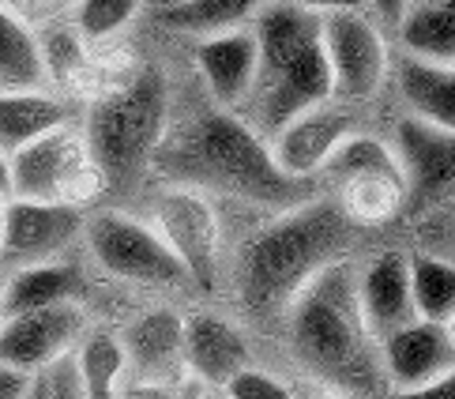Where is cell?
<instances>
[{
  "instance_id": "obj_1",
  "label": "cell",
  "mask_w": 455,
  "mask_h": 399,
  "mask_svg": "<svg viewBox=\"0 0 455 399\" xmlns=\"http://www.w3.org/2000/svg\"><path fill=\"white\" fill-rule=\"evenodd\" d=\"M151 173L162 185L196 188L264 211H290L320 193V185L294 181L275 166L267 140L252 124L219 106H204L185 121H170Z\"/></svg>"
},
{
  "instance_id": "obj_2",
  "label": "cell",
  "mask_w": 455,
  "mask_h": 399,
  "mask_svg": "<svg viewBox=\"0 0 455 399\" xmlns=\"http://www.w3.org/2000/svg\"><path fill=\"white\" fill-rule=\"evenodd\" d=\"M350 245L354 227L331 196L316 193L313 200L279 211L237 249L234 283L245 316L256 324L283 321L308 283L347 260Z\"/></svg>"
},
{
  "instance_id": "obj_3",
  "label": "cell",
  "mask_w": 455,
  "mask_h": 399,
  "mask_svg": "<svg viewBox=\"0 0 455 399\" xmlns=\"http://www.w3.org/2000/svg\"><path fill=\"white\" fill-rule=\"evenodd\" d=\"M283 324L290 355L308 377L320 380L323 392L347 399L387 395L380 343L365 324L362 301H357V267L350 257L308 283L283 316Z\"/></svg>"
},
{
  "instance_id": "obj_4",
  "label": "cell",
  "mask_w": 455,
  "mask_h": 399,
  "mask_svg": "<svg viewBox=\"0 0 455 399\" xmlns=\"http://www.w3.org/2000/svg\"><path fill=\"white\" fill-rule=\"evenodd\" d=\"M252 35L259 45V72L241 117L271 143V136L298 114L331 102L335 84L320 42V15L264 0L252 20Z\"/></svg>"
},
{
  "instance_id": "obj_5",
  "label": "cell",
  "mask_w": 455,
  "mask_h": 399,
  "mask_svg": "<svg viewBox=\"0 0 455 399\" xmlns=\"http://www.w3.org/2000/svg\"><path fill=\"white\" fill-rule=\"evenodd\" d=\"M170 121V84L166 72L155 65L136 68L117 91L91 102L84 136L109 188H128L151 173Z\"/></svg>"
},
{
  "instance_id": "obj_6",
  "label": "cell",
  "mask_w": 455,
  "mask_h": 399,
  "mask_svg": "<svg viewBox=\"0 0 455 399\" xmlns=\"http://www.w3.org/2000/svg\"><path fill=\"white\" fill-rule=\"evenodd\" d=\"M109 193L106 173L94 163L84 129H64L27 143L23 151L8 158V196L12 200H42V203H68L91 207Z\"/></svg>"
},
{
  "instance_id": "obj_7",
  "label": "cell",
  "mask_w": 455,
  "mask_h": 399,
  "mask_svg": "<svg viewBox=\"0 0 455 399\" xmlns=\"http://www.w3.org/2000/svg\"><path fill=\"white\" fill-rule=\"evenodd\" d=\"M84 245L91 260L99 264L109 279L132 283V286H155V291H177L188 286L181 260L162 242V234L148 219L128 211H94L87 215Z\"/></svg>"
},
{
  "instance_id": "obj_8",
  "label": "cell",
  "mask_w": 455,
  "mask_h": 399,
  "mask_svg": "<svg viewBox=\"0 0 455 399\" xmlns=\"http://www.w3.org/2000/svg\"><path fill=\"white\" fill-rule=\"evenodd\" d=\"M320 42L331 68L335 102L357 109L392 84V45L365 8L320 15Z\"/></svg>"
},
{
  "instance_id": "obj_9",
  "label": "cell",
  "mask_w": 455,
  "mask_h": 399,
  "mask_svg": "<svg viewBox=\"0 0 455 399\" xmlns=\"http://www.w3.org/2000/svg\"><path fill=\"white\" fill-rule=\"evenodd\" d=\"M151 227L181 260L188 286L211 294L222 279V215L211 196L181 185H158L151 200Z\"/></svg>"
},
{
  "instance_id": "obj_10",
  "label": "cell",
  "mask_w": 455,
  "mask_h": 399,
  "mask_svg": "<svg viewBox=\"0 0 455 399\" xmlns=\"http://www.w3.org/2000/svg\"><path fill=\"white\" fill-rule=\"evenodd\" d=\"M84 227H87V211H79V207L8 196L0 271L64 260V252L76 242H84Z\"/></svg>"
},
{
  "instance_id": "obj_11",
  "label": "cell",
  "mask_w": 455,
  "mask_h": 399,
  "mask_svg": "<svg viewBox=\"0 0 455 399\" xmlns=\"http://www.w3.org/2000/svg\"><path fill=\"white\" fill-rule=\"evenodd\" d=\"M362 129V117H357L354 106L343 102H323L298 114L294 121L271 136V158L286 178L294 181H308L320 185V173L328 170L331 155L343 148V140Z\"/></svg>"
},
{
  "instance_id": "obj_12",
  "label": "cell",
  "mask_w": 455,
  "mask_h": 399,
  "mask_svg": "<svg viewBox=\"0 0 455 399\" xmlns=\"http://www.w3.org/2000/svg\"><path fill=\"white\" fill-rule=\"evenodd\" d=\"M87 331V313L79 301L4 316L0 321V365H12V370L35 377L57 358L72 355Z\"/></svg>"
},
{
  "instance_id": "obj_13",
  "label": "cell",
  "mask_w": 455,
  "mask_h": 399,
  "mask_svg": "<svg viewBox=\"0 0 455 399\" xmlns=\"http://www.w3.org/2000/svg\"><path fill=\"white\" fill-rule=\"evenodd\" d=\"M249 365H256L252 343L237 321L215 309H200L185 316V370L196 385L226 388Z\"/></svg>"
},
{
  "instance_id": "obj_14",
  "label": "cell",
  "mask_w": 455,
  "mask_h": 399,
  "mask_svg": "<svg viewBox=\"0 0 455 399\" xmlns=\"http://www.w3.org/2000/svg\"><path fill=\"white\" fill-rule=\"evenodd\" d=\"M192 65H196V76L207 91V102L219 109H230V114H241L259 72V45L252 27L200 38L192 45Z\"/></svg>"
},
{
  "instance_id": "obj_15",
  "label": "cell",
  "mask_w": 455,
  "mask_h": 399,
  "mask_svg": "<svg viewBox=\"0 0 455 399\" xmlns=\"http://www.w3.org/2000/svg\"><path fill=\"white\" fill-rule=\"evenodd\" d=\"M392 148L411 200L426 203L455 193V132H444L418 117H399Z\"/></svg>"
},
{
  "instance_id": "obj_16",
  "label": "cell",
  "mask_w": 455,
  "mask_h": 399,
  "mask_svg": "<svg viewBox=\"0 0 455 399\" xmlns=\"http://www.w3.org/2000/svg\"><path fill=\"white\" fill-rule=\"evenodd\" d=\"M380 370L387 392L418 388L455 370V339L448 324L411 321L380 339Z\"/></svg>"
},
{
  "instance_id": "obj_17",
  "label": "cell",
  "mask_w": 455,
  "mask_h": 399,
  "mask_svg": "<svg viewBox=\"0 0 455 399\" xmlns=\"http://www.w3.org/2000/svg\"><path fill=\"white\" fill-rule=\"evenodd\" d=\"M128 377L140 380H185V316L170 306H155L132 316L121 331Z\"/></svg>"
},
{
  "instance_id": "obj_18",
  "label": "cell",
  "mask_w": 455,
  "mask_h": 399,
  "mask_svg": "<svg viewBox=\"0 0 455 399\" xmlns=\"http://www.w3.org/2000/svg\"><path fill=\"white\" fill-rule=\"evenodd\" d=\"M357 301H362L365 324L377 335V343L418 321L411 291V252L387 249L377 252L365 267H357Z\"/></svg>"
},
{
  "instance_id": "obj_19",
  "label": "cell",
  "mask_w": 455,
  "mask_h": 399,
  "mask_svg": "<svg viewBox=\"0 0 455 399\" xmlns=\"http://www.w3.org/2000/svg\"><path fill=\"white\" fill-rule=\"evenodd\" d=\"M392 87L406 117L455 132V65H436V60L399 53L392 60Z\"/></svg>"
},
{
  "instance_id": "obj_20",
  "label": "cell",
  "mask_w": 455,
  "mask_h": 399,
  "mask_svg": "<svg viewBox=\"0 0 455 399\" xmlns=\"http://www.w3.org/2000/svg\"><path fill=\"white\" fill-rule=\"evenodd\" d=\"M64 124H72V106L57 91H0V155L12 158Z\"/></svg>"
},
{
  "instance_id": "obj_21",
  "label": "cell",
  "mask_w": 455,
  "mask_h": 399,
  "mask_svg": "<svg viewBox=\"0 0 455 399\" xmlns=\"http://www.w3.org/2000/svg\"><path fill=\"white\" fill-rule=\"evenodd\" d=\"M79 294H84V275H79V267H72L68 260L4 271V316L79 301Z\"/></svg>"
},
{
  "instance_id": "obj_22",
  "label": "cell",
  "mask_w": 455,
  "mask_h": 399,
  "mask_svg": "<svg viewBox=\"0 0 455 399\" xmlns=\"http://www.w3.org/2000/svg\"><path fill=\"white\" fill-rule=\"evenodd\" d=\"M395 38L406 57L455 65V0H411Z\"/></svg>"
},
{
  "instance_id": "obj_23",
  "label": "cell",
  "mask_w": 455,
  "mask_h": 399,
  "mask_svg": "<svg viewBox=\"0 0 455 399\" xmlns=\"http://www.w3.org/2000/svg\"><path fill=\"white\" fill-rule=\"evenodd\" d=\"M45 87H50V76H45L38 27H30L23 15L0 4V91H45Z\"/></svg>"
},
{
  "instance_id": "obj_24",
  "label": "cell",
  "mask_w": 455,
  "mask_h": 399,
  "mask_svg": "<svg viewBox=\"0 0 455 399\" xmlns=\"http://www.w3.org/2000/svg\"><path fill=\"white\" fill-rule=\"evenodd\" d=\"M354 178H395V181H403L392 140L380 136V132H369V129H357L354 136H347L343 148L331 155L328 170L320 173V185L335 188V185L354 181Z\"/></svg>"
},
{
  "instance_id": "obj_25",
  "label": "cell",
  "mask_w": 455,
  "mask_h": 399,
  "mask_svg": "<svg viewBox=\"0 0 455 399\" xmlns=\"http://www.w3.org/2000/svg\"><path fill=\"white\" fill-rule=\"evenodd\" d=\"M264 8V0H192V4L155 15L158 27L185 35L192 42L200 38H215V35H230V30H245L252 27L256 12Z\"/></svg>"
},
{
  "instance_id": "obj_26",
  "label": "cell",
  "mask_w": 455,
  "mask_h": 399,
  "mask_svg": "<svg viewBox=\"0 0 455 399\" xmlns=\"http://www.w3.org/2000/svg\"><path fill=\"white\" fill-rule=\"evenodd\" d=\"M350 227H380L392 222L406 203V185L395 178H354L328 193Z\"/></svg>"
},
{
  "instance_id": "obj_27",
  "label": "cell",
  "mask_w": 455,
  "mask_h": 399,
  "mask_svg": "<svg viewBox=\"0 0 455 399\" xmlns=\"http://www.w3.org/2000/svg\"><path fill=\"white\" fill-rule=\"evenodd\" d=\"M76 362L84 373L87 399H117L128 377V358L121 347V335L109 328H91L84 343L76 347Z\"/></svg>"
},
{
  "instance_id": "obj_28",
  "label": "cell",
  "mask_w": 455,
  "mask_h": 399,
  "mask_svg": "<svg viewBox=\"0 0 455 399\" xmlns=\"http://www.w3.org/2000/svg\"><path fill=\"white\" fill-rule=\"evenodd\" d=\"M411 291L418 321H455V260L433 257V252H411Z\"/></svg>"
},
{
  "instance_id": "obj_29",
  "label": "cell",
  "mask_w": 455,
  "mask_h": 399,
  "mask_svg": "<svg viewBox=\"0 0 455 399\" xmlns=\"http://www.w3.org/2000/svg\"><path fill=\"white\" fill-rule=\"evenodd\" d=\"M38 45H42V60H45V76L50 87H76V79L84 76L87 60H91V45L84 35L72 27V20H53L38 27Z\"/></svg>"
},
{
  "instance_id": "obj_30",
  "label": "cell",
  "mask_w": 455,
  "mask_h": 399,
  "mask_svg": "<svg viewBox=\"0 0 455 399\" xmlns=\"http://www.w3.org/2000/svg\"><path fill=\"white\" fill-rule=\"evenodd\" d=\"M143 12V0H72L68 20L87 45H113Z\"/></svg>"
},
{
  "instance_id": "obj_31",
  "label": "cell",
  "mask_w": 455,
  "mask_h": 399,
  "mask_svg": "<svg viewBox=\"0 0 455 399\" xmlns=\"http://www.w3.org/2000/svg\"><path fill=\"white\" fill-rule=\"evenodd\" d=\"M30 395L35 399H87L76 350L72 355H64V358H57L53 365H45L42 373L30 377Z\"/></svg>"
},
{
  "instance_id": "obj_32",
  "label": "cell",
  "mask_w": 455,
  "mask_h": 399,
  "mask_svg": "<svg viewBox=\"0 0 455 399\" xmlns=\"http://www.w3.org/2000/svg\"><path fill=\"white\" fill-rule=\"evenodd\" d=\"M222 392L230 399H301L286 377L264 370V365H249V370L237 373Z\"/></svg>"
},
{
  "instance_id": "obj_33",
  "label": "cell",
  "mask_w": 455,
  "mask_h": 399,
  "mask_svg": "<svg viewBox=\"0 0 455 399\" xmlns=\"http://www.w3.org/2000/svg\"><path fill=\"white\" fill-rule=\"evenodd\" d=\"M200 388L204 385H196L192 377H185V380H140V377H124L117 399H196Z\"/></svg>"
},
{
  "instance_id": "obj_34",
  "label": "cell",
  "mask_w": 455,
  "mask_h": 399,
  "mask_svg": "<svg viewBox=\"0 0 455 399\" xmlns=\"http://www.w3.org/2000/svg\"><path fill=\"white\" fill-rule=\"evenodd\" d=\"M4 8H12L15 15H23L30 27H42V23H53L64 20L72 12V0H0Z\"/></svg>"
},
{
  "instance_id": "obj_35",
  "label": "cell",
  "mask_w": 455,
  "mask_h": 399,
  "mask_svg": "<svg viewBox=\"0 0 455 399\" xmlns=\"http://www.w3.org/2000/svg\"><path fill=\"white\" fill-rule=\"evenodd\" d=\"M384 399H455V370L429 380V385H418V388H395L387 392Z\"/></svg>"
},
{
  "instance_id": "obj_36",
  "label": "cell",
  "mask_w": 455,
  "mask_h": 399,
  "mask_svg": "<svg viewBox=\"0 0 455 399\" xmlns=\"http://www.w3.org/2000/svg\"><path fill=\"white\" fill-rule=\"evenodd\" d=\"M406 4H411V0H362V8H365L384 30H395V27H399Z\"/></svg>"
},
{
  "instance_id": "obj_37",
  "label": "cell",
  "mask_w": 455,
  "mask_h": 399,
  "mask_svg": "<svg viewBox=\"0 0 455 399\" xmlns=\"http://www.w3.org/2000/svg\"><path fill=\"white\" fill-rule=\"evenodd\" d=\"M267 4H290L313 15H331V12H347V8H362V0H267Z\"/></svg>"
},
{
  "instance_id": "obj_38",
  "label": "cell",
  "mask_w": 455,
  "mask_h": 399,
  "mask_svg": "<svg viewBox=\"0 0 455 399\" xmlns=\"http://www.w3.org/2000/svg\"><path fill=\"white\" fill-rule=\"evenodd\" d=\"M30 395V377L12 370V365H0V399H27Z\"/></svg>"
},
{
  "instance_id": "obj_39",
  "label": "cell",
  "mask_w": 455,
  "mask_h": 399,
  "mask_svg": "<svg viewBox=\"0 0 455 399\" xmlns=\"http://www.w3.org/2000/svg\"><path fill=\"white\" fill-rule=\"evenodd\" d=\"M192 4V0H143V8H151L155 15H166V12H177V8H185Z\"/></svg>"
},
{
  "instance_id": "obj_40",
  "label": "cell",
  "mask_w": 455,
  "mask_h": 399,
  "mask_svg": "<svg viewBox=\"0 0 455 399\" xmlns=\"http://www.w3.org/2000/svg\"><path fill=\"white\" fill-rule=\"evenodd\" d=\"M0 193H8V155H0Z\"/></svg>"
},
{
  "instance_id": "obj_41",
  "label": "cell",
  "mask_w": 455,
  "mask_h": 399,
  "mask_svg": "<svg viewBox=\"0 0 455 399\" xmlns=\"http://www.w3.org/2000/svg\"><path fill=\"white\" fill-rule=\"evenodd\" d=\"M4 215H8V193H0V242H4Z\"/></svg>"
},
{
  "instance_id": "obj_42",
  "label": "cell",
  "mask_w": 455,
  "mask_h": 399,
  "mask_svg": "<svg viewBox=\"0 0 455 399\" xmlns=\"http://www.w3.org/2000/svg\"><path fill=\"white\" fill-rule=\"evenodd\" d=\"M196 399H230V395H226L222 388H200V395Z\"/></svg>"
},
{
  "instance_id": "obj_43",
  "label": "cell",
  "mask_w": 455,
  "mask_h": 399,
  "mask_svg": "<svg viewBox=\"0 0 455 399\" xmlns=\"http://www.w3.org/2000/svg\"><path fill=\"white\" fill-rule=\"evenodd\" d=\"M305 399H347V395H335V392H323V388H320L316 395H305Z\"/></svg>"
},
{
  "instance_id": "obj_44",
  "label": "cell",
  "mask_w": 455,
  "mask_h": 399,
  "mask_svg": "<svg viewBox=\"0 0 455 399\" xmlns=\"http://www.w3.org/2000/svg\"><path fill=\"white\" fill-rule=\"evenodd\" d=\"M0 321H4V271H0Z\"/></svg>"
},
{
  "instance_id": "obj_45",
  "label": "cell",
  "mask_w": 455,
  "mask_h": 399,
  "mask_svg": "<svg viewBox=\"0 0 455 399\" xmlns=\"http://www.w3.org/2000/svg\"><path fill=\"white\" fill-rule=\"evenodd\" d=\"M448 331H451V339H455V321H451V324H448Z\"/></svg>"
}]
</instances>
